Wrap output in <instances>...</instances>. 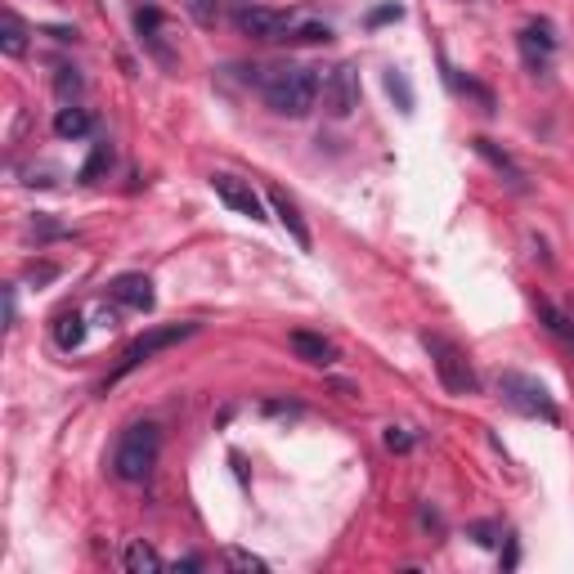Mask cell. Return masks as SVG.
<instances>
[{
    "label": "cell",
    "instance_id": "6da1fadb",
    "mask_svg": "<svg viewBox=\"0 0 574 574\" xmlns=\"http://www.w3.org/2000/svg\"><path fill=\"white\" fill-rule=\"evenodd\" d=\"M261 95L279 117H305L319 99V77L305 63H283L261 77Z\"/></svg>",
    "mask_w": 574,
    "mask_h": 574
},
{
    "label": "cell",
    "instance_id": "7a4b0ae2",
    "mask_svg": "<svg viewBox=\"0 0 574 574\" xmlns=\"http://www.w3.org/2000/svg\"><path fill=\"white\" fill-rule=\"evenodd\" d=\"M157 453H162V431H157L153 422H135V427H126L122 440H117V453H113L117 480H126V485H144V480L153 476V467H157Z\"/></svg>",
    "mask_w": 574,
    "mask_h": 574
},
{
    "label": "cell",
    "instance_id": "3957f363",
    "mask_svg": "<svg viewBox=\"0 0 574 574\" xmlns=\"http://www.w3.org/2000/svg\"><path fill=\"white\" fill-rule=\"evenodd\" d=\"M422 346H427L435 373H440V386L449 395H476L480 391V377H476V368H471V359L462 346H453L449 337H431V332L422 337Z\"/></svg>",
    "mask_w": 574,
    "mask_h": 574
},
{
    "label": "cell",
    "instance_id": "277c9868",
    "mask_svg": "<svg viewBox=\"0 0 574 574\" xmlns=\"http://www.w3.org/2000/svg\"><path fill=\"white\" fill-rule=\"evenodd\" d=\"M498 395H503V404H512L516 413H525V418H543V422H561L557 404H552L548 386L534 382V377L525 373H498Z\"/></svg>",
    "mask_w": 574,
    "mask_h": 574
},
{
    "label": "cell",
    "instance_id": "5b68a950",
    "mask_svg": "<svg viewBox=\"0 0 574 574\" xmlns=\"http://www.w3.org/2000/svg\"><path fill=\"white\" fill-rule=\"evenodd\" d=\"M193 332H198V323H171V328H153V332H144V337H135L131 346L122 350V364H117L113 373H108L104 391H108V386H117V382H122L126 373H135V368H140V364H148V359H153L157 350H166V346H180V341H184V337H193Z\"/></svg>",
    "mask_w": 574,
    "mask_h": 574
},
{
    "label": "cell",
    "instance_id": "8992f818",
    "mask_svg": "<svg viewBox=\"0 0 574 574\" xmlns=\"http://www.w3.org/2000/svg\"><path fill=\"white\" fill-rule=\"evenodd\" d=\"M359 108V68L355 63H337V68L323 77V113L328 117H350Z\"/></svg>",
    "mask_w": 574,
    "mask_h": 574
},
{
    "label": "cell",
    "instance_id": "52a82bcc",
    "mask_svg": "<svg viewBox=\"0 0 574 574\" xmlns=\"http://www.w3.org/2000/svg\"><path fill=\"white\" fill-rule=\"evenodd\" d=\"M238 32L252 36V41H287V32H292V14H283V9H265V5H247L234 14Z\"/></svg>",
    "mask_w": 574,
    "mask_h": 574
},
{
    "label": "cell",
    "instance_id": "ba28073f",
    "mask_svg": "<svg viewBox=\"0 0 574 574\" xmlns=\"http://www.w3.org/2000/svg\"><path fill=\"white\" fill-rule=\"evenodd\" d=\"M211 189H216V198L225 202V207H234L238 216H247V220H270L265 216V202H261V193L252 189L247 180H238V175H211Z\"/></svg>",
    "mask_w": 574,
    "mask_h": 574
},
{
    "label": "cell",
    "instance_id": "9c48e42d",
    "mask_svg": "<svg viewBox=\"0 0 574 574\" xmlns=\"http://www.w3.org/2000/svg\"><path fill=\"white\" fill-rule=\"evenodd\" d=\"M108 296H113L117 305H126V310H153L157 292H153V279L148 274H117L113 283H108Z\"/></svg>",
    "mask_w": 574,
    "mask_h": 574
},
{
    "label": "cell",
    "instance_id": "30bf717a",
    "mask_svg": "<svg viewBox=\"0 0 574 574\" xmlns=\"http://www.w3.org/2000/svg\"><path fill=\"white\" fill-rule=\"evenodd\" d=\"M552 50H557V36H552V23H530L521 32V54H525V63H530V68H548V59H552Z\"/></svg>",
    "mask_w": 574,
    "mask_h": 574
},
{
    "label": "cell",
    "instance_id": "8fae6325",
    "mask_svg": "<svg viewBox=\"0 0 574 574\" xmlns=\"http://www.w3.org/2000/svg\"><path fill=\"white\" fill-rule=\"evenodd\" d=\"M270 207H274V216H279V225L292 234V243L301 247V252H310V225H305V216H301V207H296L292 198H287L283 189H270Z\"/></svg>",
    "mask_w": 574,
    "mask_h": 574
},
{
    "label": "cell",
    "instance_id": "7c38bea8",
    "mask_svg": "<svg viewBox=\"0 0 574 574\" xmlns=\"http://www.w3.org/2000/svg\"><path fill=\"white\" fill-rule=\"evenodd\" d=\"M287 346L296 350V359H305V364H314V368L337 364V346H332L328 337H319V332H292Z\"/></svg>",
    "mask_w": 574,
    "mask_h": 574
},
{
    "label": "cell",
    "instance_id": "4fadbf2b",
    "mask_svg": "<svg viewBox=\"0 0 574 574\" xmlns=\"http://www.w3.org/2000/svg\"><path fill=\"white\" fill-rule=\"evenodd\" d=\"M471 148H476V153L485 157V162L494 166L498 175H507V184H512V189H525V171L512 162V153H503V148H498L494 140H485V135H476V140H471Z\"/></svg>",
    "mask_w": 574,
    "mask_h": 574
},
{
    "label": "cell",
    "instance_id": "5bb4252c",
    "mask_svg": "<svg viewBox=\"0 0 574 574\" xmlns=\"http://www.w3.org/2000/svg\"><path fill=\"white\" fill-rule=\"evenodd\" d=\"M90 126H95V117L77 104L59 108V117H54V135H59V140H81V135H90Z\"/></svg>",
    "mask_w": 574,
    "mask_h": 574
},
{
    "label": "cell",
    "instance_id": "9a60e30c",
    "mask_svg": "<svg viewBox=\"0 0 574 574\" xmlns=\"http://www.w3.org/2000/svg\"><path fill=\"white\" fill-rule=\"evenodd\" d=\"M0 50L9 54V59H23L27 54V23L18 14H0Z\"/></svg>",
    "mask_w": 574,
    "mask_h": 574
},
{
    "label": "cell",
    "instance_id": "2e32d148",
    "mask_svg": "<svg viewBox=\"0 0 574 574\" xmlns=\"http://www.w3.org/2000/svg\"><path fill=\"white\" fill-rule=\"evenodd\" d=\"M122 566H126V570H131V574H153V570H166V561H162V552H157V548H153V543L135 539V543H131V548H126Z\"/></svg>",
    "mask_w": 574,
    "mask_h": 574
},
{
    "label": "cell",
    "instance_id": "e0dca14e",
    "mask_svg": "<svg viewBox=\"0 0 574 574\" xmlns=\"http://www.w3.org/2000/svg\"><path fill=\"white\" fill-rule=\"evenodd\" d=\"M54 341H59V350H77L81 341H86V319H81L77 310H63L59 319H54Z\"/></svg>",
    "mask_w": 574,
    "mask_h": 574
},
{
    "label": "cell",
    "instance_id": "ac0fdd59",
    "mask_svg": "<svg viewBox=\"0 0 574 574\" xmlns=\"http://www.w3.org/2000/svg\"><path fill=\"white\" fill-rule=\"evenodd\" d=\"M220 566H225V570H243V574H265V570H270V561L256 557V552H243V548H225V552H220Z\"/></svg>",
    "mask_w": 574,
    "mask_h": 574
},
{
    "label": "cell",
    "instance_id": "d6986e66",
    "mask_svg": "<svg viewBox=\"0 0 574 574\" xmlns=\"http://www.w3.org/2000/svg\"><path fill=\"white\" fill-rule=\"evenodd\" d=\"M108 166H113V144H108V140H99V144H95V153H90V157H86V166H81V175H77V180H81V184H95L99 175L108 171Z\"/></svg>",
    "mask_w": 574,
    "mask_h": 574
},
{
    "label": "cell",
    "instance_id": "ffe728a7",
    "mask_svg": "<svg viewBox=\"0 0 574 574\" xmlns=\"http://www.w3.org/2000/svg\"><path fill=\"white\" fill-rule=\"evenodd\" d=\"M386 95L400 104V113H413V86H409V77H404L400 68L386 72Z\"/></svg>",
    "mask_w": 574,
    "mask_h": 574
},
{
    "label": "cell",
    "instance_id": "44dd1931",
    "mask_svg": "<svg viewBox=\"0 0 574 574\" xmlns=\"http://www.w3.org/2000/svg\"><path fill=\"white\" fill-rule=\"evenodd\" d=\"M287 41H296V45H328L332 41V27L328 23H301V27H292V32H287Z\"/></svg>",
    "mask_w": 574,
    "mask_h": 574
},
{
    "label": "cell",
    "instance_id": "7402d4cb",
    "mask_svg": "<svg viewBox=\"0 0 574 574\" xmlns=\"http://www.w3.org/2000/svg\"><path fill=\"white\" fill-rule=\"evenodd\" d=\"M467 539H476L480 548H494V543L503 539V525H498V521H471L467 525Z\"/></svg>",
    "mask_w": 574,
    "mask_h": 574
},
{
    "label": "cell",
    "instance_id": "603a6c76",
    "mask_svg": "<svg viewBox=\"0 0 574 574\" xmlns=\"http://www.w3.org/2000/svg\"><path fill=\"white\" fill-rule=\"evenodd\" d=\"M198 27H216V0H180Z\"/></svg>",
    "mask_w": 574,
    "mask_h": 574
},
{
    "label": "cell",
    "instance_id": "cb8c5ba5",
    "mask_svg": "<svg viewBox=\"0 0 574 574\" xmlns=\"http://www.w3.org/2000/svg\"><path fill=\"white\" fill-rule=\"evenodd\" d=\"M386 449L391 453H409L413 449V435L404 427H386Z\"/></svg>",
    "mask_w": 574,
    "mask_h": 574
},
{
    "label": "cell",
    "instance_id": "d4e9b609",
    "mask_svg": "<svg viewBox=\"0 0 574 574\" xmlns=\"http://www.w3.org/2000/svg\"><path fill=\"white\" fill-rule=\"evenodd\" d=\"M50 279H59V265H50V261L27 265V283H50Z\"/></svg>",
    "mask_w": 574,
    "mask_h": 574
},
{
    "label": "cell",
    "instance_id": "484cf974",
    "mask_svg": "<svg viewBox=\"0 0 574 574\" xmlns=\"http://www.w3.org/2000/svg\"><path fill=\"white\" fill-rule=\"evenodd\" d=\"M54 86H59V95H77L81 90V77L72 68H59V77H54Z\"/></svg>",
    "mask_w": 574,
    "mask_h": 574
},
{
    "label": "cell",
    "instance_id": "4316f807",
    "mask_svg": "<svg viewBox=\"0 0 574 574\" xmlns=\"http://www.w3.org/2000/svg\"><path fill=\"white\" fill-rule=\"evenodd\" d=\"M391 18H404V5H382V9H373V14H368V23L382 27V23H391Z\"/></svg>",
    "mask_w": 574,
    "mask_h": 574
},
{
    "label": "cell",
    "instance_id": "83f0119b",
    "mask_svg": "<svg viewBox=\"0 0 574 574\" xmlns=\"http://www.w3.org/2000/svg\"><path fill=\"white\" fill-rule=\"evenodd\" d=\"M18 323V301H14V287H5V328Z\"/></svg>",
    "mask_w": 574,
    "mask_h": 574
}]
</instances>
